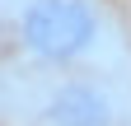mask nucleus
Here are the masks:
<instances>
[{
  "instance_id": "1",
  "label": "nucleus",
  "mask_w": 131,
  "mask_h": 126,
  "mask_svg": "<svg viewBox=\"0 0 131 126\" xmlns=\"http://www.w3.org/2000/svg\"><path fill=\"white\" fill-rule=\"evenodd\" d=\"M94 9L84 0H33L24 9V42L42 61H75L94 47Z\"/></svg>"
},
{
  "instance_id": "2",
  "label": "nucleus",
  "mask_w": 131,
  "mask_h": 126,
  "mask_svg": "<svg viewBox=\"0 0 131 126\" xmlns=\"http://www.w3.org/2000/svg\"><path fill=\"white\" fill-rule=\"evenodd\" d=\"M47 121L52 126H112V98L94 84H61L47 98Z\"/></svg>"
}]
</instances>
